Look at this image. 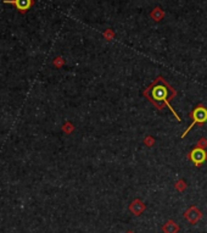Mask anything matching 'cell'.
I'll return each mask as SVG.
<instances>
[{
  "label": "cell",
  "mask_w": 207,
  "mask_h": 233,
  "mask_svg": "<svg viewBox=\"0 0 207 233\" xmlns=\"http://www.w3.org/2000/svg\"><path fill=\"white\" fill-rule=\"evenodd\" d=\"M143 94L157 110L161 111L165 107H167L172 111V114L175 116V119L178 121H180V117L178 116V114L171 106V101L177 95V92L162 76H158L147 88H145Z\"/></svg>",
  "instance_id": "obj_1"
},
{
  "label": "cell",
  "mask_w": 207,
  "mask_h": 233,
  "mask_svg": "<svg viewBox=\"0 0 207 233\" xmlns=\"http://www.w3.org/2000/svg\"><path fill=\"white\" fill-rule=\"evenodd\" d=\"M189 117L193 120V122H191V125L184 131V133L182 134L180 138H185V135L190 132V130H191L195 125H197V126H202V125L206 123L207 122V107L205 106V105H202V104L196 105V106L194 107V110L189 114Z\"/></svg>",
  "instance_id": "obj_2"
},
{
  "label": "cell",
  "mask_w": 207,
  "mask_h": 233,
  "mask_svg": "<svg viewBox=\"0 0 207 233\" xmlns=\"http://www.w3.org/2000/svg\"><path fill=\"white\" fill-rule=\"evenodd\" d=\"M186 158L196 167H200L205 161H207V151L204 148L195 147L194 149H191L189 151V154L186 155Z\"/></svg>",
  "instance_id": "obj_3"
},
{
  "label": "cell",
  "mask_w": 207,
  "mask_h": 233,
  "mask_svg": "<svg viewBox=\"0 0 207 233\" xmlns=\"http://www.w3.org/2000/svg\"><path fill=\"white\" fill-rule=\"evenodd\" d=\"M200 212L195 209V207H191L188 212H185V219H188V220H190L191 222H195V221H197L199 219H200Z\"/></svg>",
  "instance_id": "obj_4"
},
{
  "label": "cell",
  "mask_w": 207,
  "mask_h": 233,
  "mask_svg": "<svg viewBox=\"0 0 207 233\" xmlns=\"http://www.w3.org/2000/svg\"><path fill=\"white\" fill-rule=\"evenodd\" d=\"M150 16H151V18H152L154 21L158 22V21H161V20L163 18V16H165V12H163V10H162L161 7H155V9H154V10L151 11Z\"/></svg>",
  "instance_id": "obj_5"
},
{
  "label": "cell",
  "mask_w": 207,
  "mask_h": 233,
  "mask_svg": "<svg viewBox=\"0 0 207 233\" xmlns=\"http://www.w3.org/2000/svg\"><path fill=\"white\" fill-rule=\"evenodd\" d=\"M14 4L16 5V7L21 11H25L27 10L31 5H32V0H15Z\"/></svg>",
  "instance_id": "obj_6"
},
{
  "label": "cell",
  "mask_w": 207,
  "mask_h": 233,
  "mask_svg": "<svg viewBox=\"0 0 207 233\" xmlns=\"http://www.w3.org/2000/svg\"><path fill=\"white\" fill-rule=\"evenodd\" d=\"M178 230H179L178 226L174 225L172 221H170L168 223H166V226H165V228H163V231L166 233H175Z\"/></svg>",
  "instance_id": "obj_7"
},
{
  "label": "cell",
  "mask_w": 207,
  "mask_h": 233,
  "mask_svg": "<svg viewBox=\"0 0 207 233\" xmlns=\"http://www.w3.org/2000/svg\"><path fill=\"white\" fill-rule=\"evenodd\" d=\"M104 37H105L107 40H112L113 37H115V34H113V32H112V30H107V31H105Z\"/></svg>",
  "instance_id": "obj_8"
},
{
  "label": "cell",
  "mask_w": 207,
  "mask_h": 233,
  "mask_svg": "<svg viewBox=\"0 0 207 233\" xmlns=\"http://www.w3.org/2000/svg\"><path fill=\"white\" fill-rule=\"evenodd\" d=\"M196 147H200V148H204V149H205V147H207V139L206 138H201V139L197 142Z\"/></svg>",
  "instance_id": "obj_9"
},
{
  "label": "cell",
  "mask_w": 207,
  "mask_h": 233,
  "mask_svg": "<svg viewBox=\"0 0 207 233\" xmlns=\"http://www.w3.org/2000/svg\"><path fill=\"white\" fill-rule=\"evenodd\" d=\"M144 143H145V145H147V147H152V145H154V143H155V140H154V138H152V137H147V138H145Z\"/></svg>",
  "instance_id": "obj_10"
},
{
  "label": "cell",
  "mask_w": 207,
  "mask_h": 233,
  "mask_svg": "<svg viewBox=\"0 0 207 233\" xmlns=\"http://www.w3.org/2000/svg\"><path fill=\"white\" fill-rule=\"evenodd\" d=\"M175 187H178V188H180V189H182V188L184 187V182H183V181H179V182L175 184Z\"/></svg>",
  "instance_id": "obj_11"
}]
</instances>
